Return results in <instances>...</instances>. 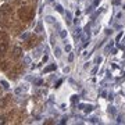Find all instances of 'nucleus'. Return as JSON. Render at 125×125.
<instances>
[{
	"instance_id": "1",
	"label": "nucleus",
	"mask_w": 125,
	"mask_h": 125,
	"mask_svg": "<svg viewBox=\"0 0 125 125\" xmlns=\"http://www.w3.org/2000/svg\"><path fill=\"white\" fill-rule=\"evenodd\" d=\"M18 14H20V18H21V20H25V21L29 20V17H31V11H29L28 7H22V9L20 10Z\"/></svg>"
},
{
	"instance_id": "2",
	"label": "nucleus",
	"mask_w": 125,
	"mask_h": 125,
	"mask_svg": "<svg viewBox=\"0 0 125 125\" xmlns=\"http://www.w3.org/2000/svg\"><path fill=\"white\" fill-rule=\"evenodd\" d=\"M9 14H11V9H10V6L4 4L0 9V17H7Z\"/></svg>"
},
{
	"instance_id": "3",
	"label": "nucleus",
	"mask_w": 125,
	"mask_h": 125,
	"mask_svg": "<svg viewBox=\"0 0 125 125\" xmlns=\"http://www.w3.org/2000/svg\"><path fill=\"white\" fill-rule=\"evenodd\" d=\"M7 47H9V45H7V40H0V56L6 54Z\"/></svg>"
},
{
	"instance_id": "4",
	"label": "nucleus",
	"mask_w": 125,
	"mask_h": 125,
	"mask_svg": "<svg viewBox=\"0 0 125 125\" xmlns=\"http://www.w3.org/2000/svg\"><path fill=\"white\" fill-rule=\"evenodd\" d=\"M22 56V49L21 47H14V50H13V57L14 58H20Z\"/></svg>"
},
{
	"instance_id": "5",
	"label": "nucleus",
	"mask_w": 125,
	"mask_h": 125,
	"mask_svg": "<svg viewBox=\"0 0 125 125\" xmlns=\"http://www.w3.org/2000/svg\"><path fill=\"white\" fill-rule=\"evenodd\" d=\"M54 68H56V65H49V67L45 70V72H49V71H53Z\"/></svg>"
},
{
	"instance_id": "6",
	"label": "nucleus",
	"mask_w": 125,
	"mask_h": 125,
	"mask_svg": "<svg viewBox=\"0 0 125 125\" xmlns=\"http://www.w3.org/2000/svg\"><path fill=\"white\" fill-rule=\"evenodd\" d=\"M4 122H6V120L3 118V117H0V124H4Z\"/></svg>"
}]
</instances>
